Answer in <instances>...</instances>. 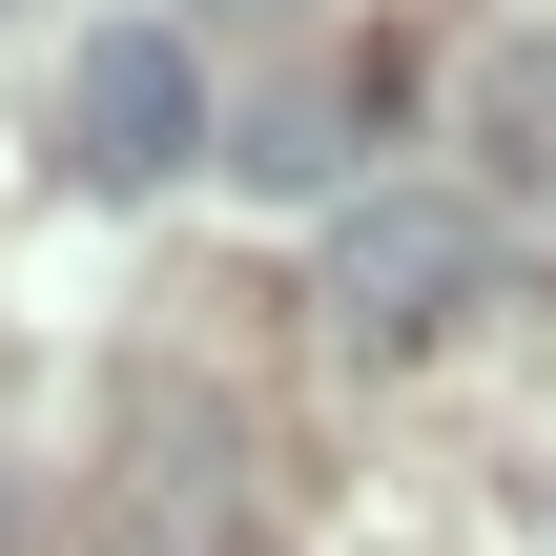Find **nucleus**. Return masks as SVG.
Here are the masks:
<instances>
[{"mask_svg": "<svg viewBox=\"0 0 556 556\" xmlns=\"http://www.w3.org/2000/svg\"><path fill=\"white\" fill-rule=\"evenodd\" d=\"M62 144H83V186H165V165L206 144V62H186L165 21H103L83 83H62Z\"/></svg>", "mask_w": 556, "mask_h": 556, "instance_id": "obj_2", "label": "nucleus"}, {"mask_svg": "<svg viewBox=\"0 0 556 556\" xmlns=\"http://www.w3.org/2000/svg\"><path fill=\"white\" fill-rule=\"evenodd\" d=\"M475 289H495V227H475V206H433V186H371V206H330V351L413 371V351H433Z\"/></svg>", "mask_w": 556, "mask_h": 556, "instance_id": "obj_1", "label": "nucleus"}, {"mask_svg": "<svg viewBox=\"0 0 556 556\" xmlns=\"http://www.w3.org/2000/svg\"><path fill=\"white\" fill-rule=\"evenodd\" d=\"M454 124H475L495 186H536V206H556V62H536V41H495V62L454 83Z\"/></svg>", "mask_w": 556, "mask_h": 556, "instance_id": "obj_3", "label": "nucleus"}, {"mask_svg": "<svg viewBox=\"0 0 556 556\" xmlns=\"http://www.w3.org/2000/svg\"><path fill=\"white\" fill-rule=\"evenodd\" d=\"M124 556H144V536H124Z\"/></svg>", "mask_w": 556, "mask_h": 556, "instance_id": "obj_7", "label": "nucleus"}, {"mask_svg": "<svg viewBox=\"0 0 556 556\" xmlns=\"http://www.w3.org/2000/svg\"><path fill=\"white\" fill-rule=\"evenodd\" d=\"M227 165H248V186H330V165H351V124H330V83H289V103H248V124H227Z\"/></svg>", "mask_w": 556, "mask_h": 556, "instance_id": "obj_4", "label": "nucleus"}, {"mask_svg": "<svg viewBox=\"0 0 556 556\" xmlns=\"http://www.w3.org/2000/svg\"><path fill=\"white\" fill-rule=\"evenodd\" d=\"M0 556H21V495H0Z\"/></svg>", "mask_w": 556, "mask_h": 556, "instance_id": "obj_6", "label": "nucleus"}, {"mask_svg": "<svg viewBox=\"0 0 556 556\" xmlns=\"http://www.w3.org/2000/svg\"><path fill=\"white\" fill-rule=\"evenodd\" d=\"M206 556H268V536H248V516H227V536H206Z\"/></svg>", "mask_w": 556, "mask_h": 556, "instance_id": "obj_5", "label": "nucleus"}]
</instances>
